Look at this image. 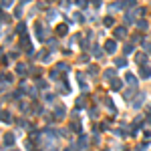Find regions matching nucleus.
Wrapping results in <instances>:
<instances>
[{
  "instance_id": "nucleus-3",
  "label": "nucleus",
  "mask_w": 151,
  "mask_h": 151,
  "mask_svg": "<svg viewBox=\"0 0 151 151\" xmlns=\"http://www.w3.org/2000/svg\"><path fill=\"white\" fill-rule=\"evenodd\" d=\"M115 34H117L119 38H123V37H127V30H125V28H117V30H115Z\"/></svg>"
},
{
  "instance_id": "nucleus-8",
  "label": "nucleus",
  "mask_w": 151,
  "mask_h": 151,
  "mask_svg": "<svg viewBox=\"0 0 151 151\" xmlns=\"http://www.w3.org/2000/svg\"><path fill=\"white\" fill-rule=\"evenodd\" d=\"M2 121H4V123H10V113L4 111V113H2Z\"/></svg>"
},
{
  "instance_id": "nucleus-9",
  "label": "nucleus",
  "mask_w": 151,
  "mask_h": 151,
  "mask_svg": "<svg viewBox=\"0 0 151 151\" xmlns=\"http://www.w3.org/2000/svg\"><path fill=\"white\" fill-rule=\"evenodd\" d=\"M127 83H131V85H135V83H137V79H135V77H133V75H127Z\"/></svg>"
},
{
  "instance_id": "nucleus-13",
  "label": "nucleus",
  "mask_w": 151,
  "mask_h": 151,
  "mask_svg": "<svg viewBox=\"0 0 151 151\" xmlns=\"http://www.w3.org/2000/svg\"><path fill=\"white\" fill-rule=\"evenodd\" d=\"M117 65H119V67H125L127 63H125V59H117Z\"/></svg>"
},
{
  "instance_id": "nucleus-2",
  "label": "nucleus",
  "mask_w": 151,
  "mask_h": 151,
  "mask_svg": "<svg viewBox=\"0 0 151 151\" xmlns=\"http://www.w3.org/2000/svg\"><path fill=\"white\" fill-rule=\"evenodd\" d=\"M57 32H59L61 37H65V34H67V24H61V26L57 28Z\"/></svg>"
},
{
  "instance_id": "nucleus-5",
  "label": "nucleus",
  "mask_w": 151,
  "mask_h": 151,
  "mask_svg": "<svg viewBox=\"0 0 151 151\" xmlns=\"http://www.w3.org/2000/svg\"><path fill=\"white\" fill-rule=\"evenodd\" d=\"M121 87H123V83H121V81H117V79H115V81H113V89H115V91H119V89H121Z\"/></svg>"
},
{
  "instance_id": "nucleus-11",
  "label": "nucleus",
  "mask_w": 151,
  "mask_h": 151,
  "mask_svg": "<svg viewBox=\"0 0 151 151\" xmlns=\"http://www.w3.org/2000/svg\"><path fill=\"white\" fill-rule=\"evenodd\" d=\"M26 73V67L24 65H18V75H24Z\"/></svg>"
},
{
  "instance_id": "nucleus-6",
  "label": "nucleus",
  "mask_w": 151,
  "mask_h": 151,
  "mask_svg": "<svg viewBox=\"0 0 151 151\" xmlns=\"http://www.w3.org/2000/svg\"><path fill=\"white\" fill-rule=\"evenodd\" d=\"M141 77H145V79L151 77V73H149V69H147V67H143V69H141Z\"/></svg>"
},
{
  "instance_id": "nucleus-1",
  "label": "nucleus",
  "mask_w": 151,
  "mask_h": 151,
  "mask_svg": "<svg viewBox=\"0 0 151 151\" xmlns=\"http://www.w3.org/2000/svg\"><path fill=\"white\" fill-rule=\"evenodd\" d=\"M115 48H117L115 40H107V42H105V50H107V52H111V54H113V52H115Z\"/></svg>"
},
{
  "instance_id": "nucleus-12",
  "label": "nucleus",
  "mask_w": 151,
  "mask_h": 151,
  "mask_svg": "<svg viewBox=\"0 0 151 151\" xmlns=\"http://www.w3.org/2000/svg\"><path fill=\"white\" fill-rule=\"evenodd\" d=\"M105 77H107V79H113V77H115V71H113V69H109V71L105 73Z\"/></svg>"
},
{
  "instance_id": "nucleus-4",
  "label": "nucleus",
  "mask_w": 151,
  "mask_h": 151,
  "mask_svg": "<svg viewBox=\"0 0 151 151\" xmlns=\"http://www.w3.org/2000/svg\"><path fill=\"white\" fill-rule=\"evenodd\" d=\"M54 115H59V117H65V107H61V105H59V107L54 109Z\"/></svg>"
},
{
  "instance_id": "nucleus-15",
  "label": "nucleus",
  "mask_w": 151,
  "mask_h": 151,
  "mask_svg": "<svg viewBox=\"0 0 151 151\" xmlns=\"http://www.w3.org/2000/svg\"><path fill=\"white\" fill-rule=\"evenodd\" d=\"M139 28H147V22L145 20H139Z\"/></svg>"
},
{
  "instance_id": "nucleus-14",
  "label": "nucleus",
  "mask_w": 151,
  "mask_h": 151,
  "mask_svg": "<svg viewBox=\"0 0 151 151\" xmlns=\"http://www.w3.org/2000/svg\"><path fill=\"white\" fill-rule=\"evenodd\" d=\"M143 46H145V50H147V52H151V42H143Z\"/></svg>"
},
{
  "instance_id": "nucleus-7",
  "label": "nucleus",
  "mask_w": 151,
  "mask_h": 151,
  "mask_svg": "<svg viewBox=\"0 0 151 151\" xmlns=\"http://www.w3.org/2000/svg\"><path fill=\"white\" fill-rule=\"evenodd\" d=\"M4 143L12 145V143H14V137H12V135H6V137H4Z\"/></svg>"
},
{
  "instance_id": "nucleus-10",
  "label": "nucleus",
  "mask_w": 151,
  "mask_h": 151,
  "mask_svg": "<svg viewBox=\"0 0 151 151\" xmlns=\"http://www.w3.org/2000/svg\"><path fill=\"white\" fill-rule=\"evenodd\" d=\"M105 26H113V18H111V16L105 18Z\"/></svg>"
}]
</instances>
